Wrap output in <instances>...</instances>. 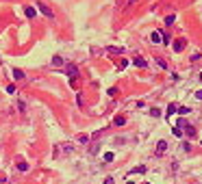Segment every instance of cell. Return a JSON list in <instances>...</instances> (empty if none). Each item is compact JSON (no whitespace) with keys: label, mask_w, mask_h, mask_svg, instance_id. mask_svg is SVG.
Masks as SVG:
<instances>
[{"label":"cell","mask_w":202,"mask_h":184,"mask_svg":"<svg viewBox=\"0 0 202 184\" xmlns=\"http://www.w3.org/2000/svg\"><path fill=\"white\" fill-rule=\"evenodd\" d=\"M37 9H39L41 13L46 15V17H54V13L50 11V7H48V5H44V2H37Z\"/></svg>","instance_id":"cell-1"},{"label":"cell","mask_w":202,"mask_h":184,"mask_svg":"<svg viewBox=\"0 0 202 184\" xmlns=\"http://www.w3.org/2000/svg\"><path fill=\"white\" fill-rule=\"evenodd\" d=\"M68 74L72 76V83H76V78H78V69H76V65L68 63Z\"/></svg>","instance_id":"cell-2"},{"label":"cell","mask_w":202,"mask_h":184,"mask_svg":"<svg viewBox=\"0 0 202 184\" xmlns=\"http://www.w3.org/2000/svg\"><path fill=\"white\" fill-rule=\"evenodd\" d=\"M185 46H187V44H185V39H178L176 44H174V50H176V52H182V50H185Z\"/></svg>","instance_id":"cell-3"},{"label":"cell","mask_w":202,"mask_h":184,"mask_svg":"<svg viewBox=\"0 0 202 184\" xmlns=\"http://www.w3.org/2000/svg\"><path fill=\"white\" fill-rule=\"evenodd\" d=\"M165 150H168V143H165V141H159L157 143V154H163Z\"/></svg>","instance_id":"cell-4"},{"label":"cell","mask_w":202,"mask_h":184,"mask_svg":"<svg viewBox=\"0 0 202 184\" xmlns=\"http://www.w3.org/2000/svg\"><path fill=\"white\" fill-rule=\"evenodd\" d=\"M24 13H26V17H35V15H37V11H35V7H26Z\"/></svg>","instance_id":"cell-5"},{"label":"cell","mask_w":202,"mask_h":184,"mask_svg":"<svg viewBox=\"0 0 202 184\" xmlns=\"http://www.w3.org/2000/svg\"><path fill=\"white\" fill-rule=\"evenodd\" d=\"M150 39H152L154 44H159V41H163V37H161V33H159V30H154V33H152V37H150Z\"/></svg>","instance_id":"cell-6"},{"label":"cell","mask_w":202,"mask_h":184,"mask_svg":"<svg viewBox=\"0 0 202 184\" xmlns=\"http://www.w3.org/2000/svg\"><path fill=\"white\" fill-rule=\"evenodd\" d=\"M135 65H137V67H146V61H143V58H139V56H135V61H133Z\"/></svg>","instance_id":"cell-7"},{"label":"cell","mask_w":202,"mask_h":184,"mask_svg":"<svg viewBox=\"0 0 202 184\" xmlns=\"http://www.w3.org/2000/svg\"><path fill=\"white\" fill-rule=\"evenodd\" d=\"M13 78L22 80V78H24V72H22V69H13Z\"/></svg>","instance_id":"cell-8"},{"label":"cell","mask_w":202,"mask_h":184,"mask_svg":"<svg viewBox=\"0 0 202 184\" xmlns=\"http://www.w3.org/2000/svg\"><path fill=\"white\" fill-rule=\"evenodd\" d=\"M185 134H187V136H196V130H193V126H187V128H185Z\"/></svg>","instance_id":"cell-9"},{"label":"cell","mask_w":202,"mask_h":184,"mask_svg":"<svg viewBox=\"0 0 202 184\" xmlns=\"http://www.w3.org/2000/svg\"><path fill=\"white\" fill-rule=\"evenodd\" d=\"M176 111H178V106H176V104H170V106H168V115H174Z\"/></svg>","instance_id":"cell-10"},{"label":"cell","mask_w":202,"mask_h":184,"mask_svg":"<svg viewBox=\"0 0 202 184\" xmlns=\"http://www.w3.org/2000/svg\"><path fill=\"white\" fill-rule=\"evenodd\" d=\"M113 158H115V156L111 154V152H107V154H104V160H107V163H111V160H113Z\"/></svg>","instance_id":"cell-11"},{"label":"cell","mask_w":202,"mask_h":184,"mask_svg":"<svg viewBox=\"0 0 202 184\" xmlns=\"http://www.w3.org/2000/svg\"><path fill=\"white\" fill-rule=\"evenodd\" d=\"M178 113H180V115H187L189 108H187V106H178Z\"/></svg>","instance_id":"cell-12"},{"label":"cell","mask_w":202,"mask_h":184,"mask_svg":"<svg viewBox=\"0 0 202 184\" xmlns=\"http://www.w3.org/2000/svg\"><path fill=\"white\" fill-rule=\"evenodd\" d=\"M157 63H159V67H163V69L168 67V63H165V61H163V58H157Z\"/></svg>","instance_id":"cell-13"},{"label":"cell","mask_w":202,"mask_h":184,"mask_svg":"<svg viewBox=\"0 0 202 184\" xmlns=\"http://www.w3.org/2000/svg\"><path fill=\"white\" fill-rule=\"evenodd\" d=\"M52 63H54V65H61V63H63V58H61V56H54Z\"/></svg>","instance_id":"cell-14"},{"label":"cell","mask_w":202,"mask_h":184,"mask_svg":"<svg viewBox=\"0 0 202 184\" xmlns=\"http://www.w3.org/2000/svg\"><path fill=\"white\" fill-rule=\"evenodd\" d=\"M165 24H168V26L174 24V15H168V17H165Z\"/></svg>","instance_id":"cell-15"},{"label":"cell","mask_w":202,"mask_h":184,"mask_svg":"<svg viewBox=\"0 0 202 184\" xmlns=\"http://www.w3.org/2000/svg\"><path fill=\"white\" fill-rule=\"evenodd\" d=\"M115 124H118V126H122V124H126V119H124V117H118V119H115Z\"/></svg>","instance_id":"cell-16"},{"label":"cell","mask_w":202,"mask_h":184,"mask_svg":"<svg viewBox=\"0 0 202 184\" xmlns=\"http://www.w3.org/2000/svg\"><path fill=\"white\" fill-rule=\"evenodd\" d=\"M150 115H154V117H159V115H161V111H159V108H152V111H150Z\"/></svg>","instance_id":"cell-17"},{"label":"cell","mask_w":202,"mask_h":184,"mask_svg":"<svg viewBox=\"0 0 202 184\" xmlns=\"http://www.w3.org/2000/svg\"><path fill=\"white\" fill-rule=\"evenodd\" d=\"M78 141H80V143H87V141H89V136H87V134H83V136H78Z\"/></svg>","instance_id":"cell-18"},{"label":"cell","mask_w":202,"mask_h":184,"mask_svg":"<svg viewBox=\"0 0 202 184\" xmlns=\"http://www.w3.org/2000/svg\"><path fill=\"white\" fill-rule=\"evenodd\" d=\"M18 169H20V171H26V169H28V165H26V163H20V167H18Z\"/></svg>","instance_id":"cell-19"},{"label":"cell","mask_w":202,"mask_h":184,"mask_svg":"<svg viewBox=\"0 0 202 184\" xmlns=\"http://www.w3.org/2000/svg\"><path fill=\"white\" fill-rule=\"evenodd\" d=\"M104 184H115V182H113V178H107V180H104Z\"/></svg>","instance_id":"cell-20"},{"label":"cell","mask_w":202,"mask_h":184,"mask_svg":"<svg viewBox=\"0 0 202 184\" xmlns=\"http://www.w3.org/2000/svg\"><path fill=\"white\" fill-rule=\"evenodd\" d=\"M196 97H198V100H202V91H196Z\"/></svg>","instance_id":"cell-21"},{"label":"cell","mask_w":202,"mask_h":184,"mask_svg":"<svg viewBox=\"0 0 202 184\" xmlns=\"http://www.w3.org/2000/svg\"><path fill=\"white\" fill-rule=\"evenodd\" d=\"M133 2H135V0H128V5H133Z\"/></svg>","instance_id":"cell-22"},{"label":"cell","mask_w":202,"mask_h":184,"mask_svg":"<svg viewBox=\"0 0 202 184\" xmlns=\"http://www.w3.org/2000/svg\"><path fill=\"white\" fill-rule=\"evenodd\" d=\"M126 184H135V182H126Z\"/></svg>","instance_id":"cell-23"}]
</instances>
